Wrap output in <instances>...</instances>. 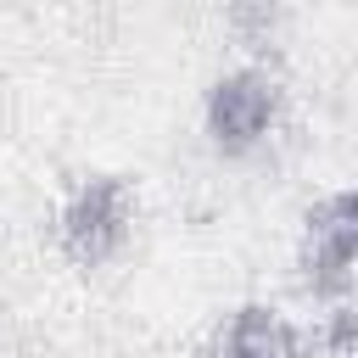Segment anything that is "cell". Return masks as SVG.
<instances>
[{"label": "cell", "mask_w": 358, "mask_h": 358, "mask_svg": "<svg viewBox=\"0 0 358 358\" xmlns=\"http://www.w3.org/2000/svg\"><path fill=\"white\" fill-rule=\"evenodd\" d=\"M129 229H134V185L123 173H90L67 207H62V252L78 263V268H101L112 263L123 246H129Z\"/></svg>", "instance_id": "obj_1"}, {"label": "cell", "mask_w": 358, "mask_h": 358, "mask_svg": "<svg viewBox=\"0 0 358 358\" xmlns=\"http://www.w3.org/2000/svg\"><path fill=\"white\" fill-rule=\"evenodd\" d=\"M280 84L263 67H235L207 90V140L224 157H246L268 140V129L280 123Z\"/></svg>", "instance_id": "obj_2"}, {"label": "cell", "mask_w": 358, "mask_h": 358, "mask_svg": "<svg viewBox=\"0 0 358 358\" xmlns=\"http://www.w3.org/2000/svg\"><path fill=\"white\" fill-rule=\"evenodd\" d=\"M296 268L313 296L352 291V280H358V190H336L308 213Z\"/></svg>", "instance_id": "obj_3"}, {"label": "cell", "mask_w": 358, "mask_h": 358, "mask_svg": "<svg viewBox=\"0 0 358 358\" xmlns=\"http://www.w3.org/2000/svg\"><path fill=\"white\" fill-rule=\"evenodd\" d=\"M224 358H308V341L263 302H246L224 324Z\"/></svg>", "instance_id": "obj_4"}]
</instances>
